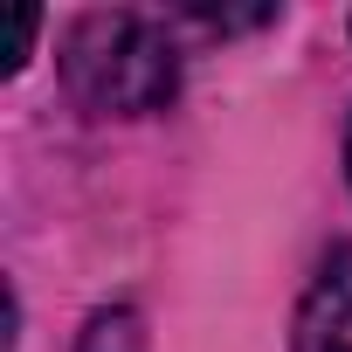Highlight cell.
I'll list each match as a JSON object with an SVG mask.
<instances>
[{
    "label": "cell",
    "instance_id": "6da1fadb",
    "mask_svg": "<svg viewBox=\"0 0 352 352\" xmlns=\"http://www.w3.org/2000/svg\"><path fill=\"white\" fill-rule=\"evenodd\" d=\"M63 83L104 118H145L180 90V49L145 14H83L63 35Z\"/></svg>",
    "mask_w": 352,
    "mask_h": 352
},
{
    "label": "cell",
    "instance_id": "3957f363",
    "mask_svg": "<svg viewBox=\"0 0 352 352\" xmlns=\"http://www.w3.org/2000/svg\"><path fill=\"white\" fill-rule=\"evenodd\" d=\"M76 352H145V318H138L131 304H111V311H97V318L83 324Z\"/></svg>",
    "mask_w": 352,
    "mask_h": 352
},
{
    "label": "cell",
    "instance_id": "7a4b0ae2",
    "mask_svg": "<svg viewBox=\"0 0 352 352\" xmlns=\"http://www.w3.org/2000/svg\"><path fill=\"white\" fill-rule=\"evenodd\" d=\"M297 352H352V249H331L297 311Z\"/></svg>",
    "mask_w": 352,
    "mask_h": 352
},
{
    "label": "cell",
    "instance_id": "277c9868",
    "mask_svg": "<svg viewBox=\"0 0 352 352\" xmlns=\"http://www.w3.org/2000/svg\"><path fill=\"white\" fill-rule=\"evenodd\" d=\"M345 173H352V124H345Z\"/></svg>",
    "mask_w": 352,
    "mask_h": 352
}]
</instances>
